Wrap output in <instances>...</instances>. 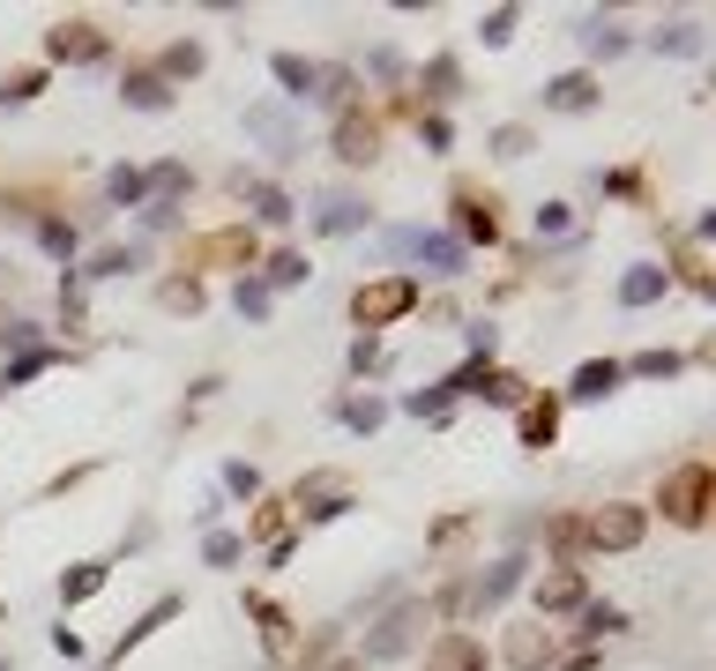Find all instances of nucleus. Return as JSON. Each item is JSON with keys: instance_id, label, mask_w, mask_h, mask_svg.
<instances>
[{"instance_id": "1", "label": "nucleus", "mask_w": 716, "mask_h": 671, "mask_svg": "<svg viewBox=\"0 0 716 671\" xmlns=\"http://www.w3.org/2000/svg\"><path fill=\"white\" fill-rule=\"evenodd\" d=\"M411 306H419V276H381V284H359V292H351V322L366 328H389V322H403V314H411Z\"/></svg>"}, {"instance_id": "2", "label": "nucleus", "mask_w": 716, "mask_h": 671, "mask_svg": "<svg viewBox=\"0 0 716 671\" xmlns=\"http://www.w3.org/2000/svg\"><path fill=\"white\" fill-rule=\"evenodd\" d=\"M643 530H649V515L643 507H597V515H582V545H597V552H635L643 545Z\"/></svg>"}, {"instance_id": "3", "label": "nucleus", "mask_w": 716, "mask_h": 671, "mask_svg": "<svg viewBox=\"0 0 716 671\" xmlns=\"http://www.w3.org/2000/svg\"><path fill=\"white\" fill-rule=\"evenodd\" d=\"M419 642V604H395L389 620L366 634V649H359V664H389V657H403V649Z\"/></svg>"}, {"instance_id": "4", "label": "nucleus", "mask_w": 716, "mask_h": 671, "mask_svg": "<svg viewBox=\"0 0 716 671\" xmlns=\"http://www.w3.org/2000/svg\"><path fill=\"white\" fill-rule=\"evenodd\" d=\"M336 157H344V165H373V157H381V120L359 112V105H344V112H336Z\"/></svg>"}, {"instance_id": "5", "label": "nucleus", "mask_w": 716, "mask_h": 671, "mask_svg": "<svg viewBox=\"0 0 716 671\" xmlns=\"http://www.w3.org/2000/svg\"><path fill=\"white\" fill-rule=\"evenodd\" d=\"M665 515L687 522V530L709 515V471H702V463H687L679 477H665Z\"/></svg>"}, {"instance_id": "6", "label": "nucleus", "mask_w": 716, "mask_h": 671, "mask_svg": "<svg viewBox=\"0 0 716 671\" xmlns=\"http://www.w3.org/2000/svg\"><path fill=\"white\" fill-rule=\"evenodd\" d=\"M500 657H508L516 671H545L552 657H560V634H552V626H516V634L500 642Z\"/></svg>"}, {"instance_id": "7", "label": "nucleus", "mask_w": 716, "mask_h": 671, "mask_svg": "<svg viewBox=\"0 0 716 671\" xmlns=\"http://www.w3.org/2000/svg\"><path fill=\"white\" fill-rule=\"evenodd\" d=\"M522 574H530V560H522V552H508V560H493V568H485V574H478V582H470V604L485 612V604H500V596H516V590H522Z\"/></svg>"}, {"instance_id": "8", "label": "nucleus", "mask_w": 716, "mask_h": 671, "mask_svg": "<svg viewBox=\"0 0 716 671\" xmlns=\"http://www.w3.org/2000/svg\"><path fill=\"white\" fill-rule=\"evenodd\" d=\"M46 52H52V60H68V68L105 60V30H98V23H60V30L46 38Z\"/></svg>"}, {"instance_id": "9", "label": "nucleus", "mask_w": 716, "mask_h": 671, "mask_svg": "<svg viewBox=\"0 0 716 671\" xmlns=\"http://www.w3.org/2000/svg\"><path fill=\"white\" fill-rule=\"evenodd\" d=\"M411 262H419L425 276H441V284H448V276H463L470 247H463V239H455V231H425V239H419V254H411Z\"/></svg>"}, {"instance_id": "10", "label": "nucleus", "mask_w": 716, "mask_h": 671, "mask_svg": "<svg viewBox=\"0 0 716 671\" xmlns=\"http://www.w3.org/2000/svg\"><path fill=\"white\" fill-rule=\"evenodd\" d=\"M232 187H239V195H247V209L262 224H292L298 209H292V195H284V187H269V179H254V172H232Z\"/></svg>"}, {"instance_id": "11", "label": "nucleus", "mask_w": 716, "mask_h": 671, "mask_svg": "<svg viewBox=\"0 0 716 671\" xmlns=\"http://www.w3.org/2000/svg\"><path fill=\"white\" fill-rule=\"evenodd\" d=\"M314 231H322V239H351V231H366V201H359V195H322Z\"/></svg>"}, {"instance_id": "12", "label": "nucleus", "mask_w": 716, "mask_h": 671, "mask_svg": "<svg viewBox=\"0 0 716 671\" xmlns=\"http://www.w3.org/2000/svg\"><path fill=\"white\" fill-rule=\"evenodd\" d=\"M545 105H552V112H590V105H597V75L590 68L552 75V82H545Z\"/></svg>"}, {"instance_id": "13", "label": "nucleus", "mask_w": 716, "mask_h": 671, "mask_svg": "<svg viewBox=\"0 0 716 671\" xmlns=\"http://www.w3.org/2000/svg\"><path fill=\"white\" fill-rule=\"evenodd\" d=\"M538 604L545 612H582V604H590V590H582V568H552L538 582Z\"/></svg>"}, {"instance_id": "14", "label": "nucleus", "mask_w": 716, "mask_h": 671, "mask_svg": "<svg viewBox=\"0 0 716 671\" xmlns=\"http://www.w3.org/2000/svg\"><path fill=\"white\" fill-rule=\"evenodd\" d=\"M247 135H262V142H269L276 165H284V157H298V135H292V120H284L276 105H254V112H247Z\"/></svg>"}, {"instance_id": "15", "label": "nucleus", "mask_w": 716, "mask_h": 671, "mask_svg": "<svg viewBox=\"0 0 716 671\" xmlns=\"http://www.w3.org/2000/svg\"><path fill=\"white\" fill-rule=\"evenodd\" d=\"M665 292H671V269H657V262H643V269L619 276V306H657Z\"/></svg>"}, {"instance_id": "16", "label": "nucleus", "mask_w": 716, "mask_h": 671, "mask_svg": "<svg viewBox=\"0 0 716 671\" xmlns=\"http://www.w3.org/2000/svg\"><path fill=\"white\" fill-rule=\"evenodd\" d=\"M425 671H485V649L470 642V634H441L433 657H425Z\"/></svg>"}, {"instance_id": "17", "label": "nucleus", "mask_w": 716, "mask_h": 671, "mask_svg": "<svg viewBox=\"0 0 716 671\" xmlns=\"http://www.w3.org/2000/svg\"><path fill=\"white\" fill-rule=\"evenodd\" d=\"M120 98L135 105V112H165V105H173V82H165L157 68H135V75L120 82Z\"/></svg>"}, {"instance_id": "18", "label": "nucleus", "mask_w": 716, "mask_h": 671, "mask_svg": "<svg viewBox=\"0 0 716 671\" xmlns=\"http://www.w3.org/2000/svg\"><path fill=\"white\" fill-rule=\"evenodd\" d=\"M619 381H627V373H619L612 358H590V366H575V381H568V396H575V403H597V396H612Z\"/></svg>"}, {"instance_id": "19", "label": "nucleus", "mask_w": 716, "mask_h": 671, "mask_svg": "<svg viewBox=\"0 0 716 671\" xmlns=\"http://www.w3.org/2000/svg\"><path fill=\"white\" fill-rule=\"evenodd\" d=\"M605 634H627V612H619V604H582V612H575V642H605Z\"/></svg>"}, {"instance_id": "20", "label": "nucleus", "mask_w": 716, "mask_h": 671, "mask_svg": "<svg viewBox=\"0 0 716 671\" xmlns=\"http://www.w3.org/2000/svg\"><path fill=\"white\" fill-rule=\"evenodd\" d=\"M105 201H112V209L149 201V172H143V165H112V172H105Z\"/></svg>"}, {"instance_id": "21", "label": "nucleus", "mask_w": 716, "mask_h": 671, "mask_svg": "<svg viewBox=\"0 0 716 671\" xmlns=\"http://www.w3.org/2000/svg\"><path fill=\"white\" fill-rule=\"evenodd\" d=\"M455 224H463V239H485V247L500 239V217H493V201H478V195H455Z\"/></svg>"}, {"instance_id": "22", "label": "nucleus", "mask_w": 716, "mask_h": 671, "mask_svg": "<svg viewBox=\"0 0 716 671\" xmlns=\"http://www.w3.org/2000/svg\"><path fill=\"white\" fill-rule=\"evenodd\" d=\"M269 75L284 82V98H314V75H322V68H314V60H298V52H276Z\"/></svg>"}, {"instance_id": "23", "label": "nucleus", "mask_w": 716, "mask_h": 671, "mask_svg": "<svg viewBox=\"0 0 716 671\" xmlns=\"http://www.w3.org/2000/svg\"><path fill=\"white\" fill-rule=\"evenodd\" d=\"M582 52H590V60H619V52H627V30L590 16V23H582Z\"/></svg>"}, {"instance_id": "24", "label": "nucleus", "mask_w": 716, "mask_h": 671, "mask_svg": "<svg viewBox=\"0 0 716 671\" xmlns=\"http://www.w3.org/2000/svg\"><path fill=\"white\" fill-rule=\"evenodd\" d=\"M127 269H143V247H135V239H127V247H98L90 269H75V276H127Z\"/></svg>"}, {"instance_id": "25", "label": "nucleus", "mask_w": 716, "mask_h": 671, "mask_svg": "<svg viewBox=\"0 0 716 671\" xmlns=\"http://www.w3.org/2000/svg\"><path fill=\"white\" fill-rule=\"evenodd\" d=\"M38 247H46L52 262H75V247H82V231H75L68 217H46V224H38Z\"/></svg>"}, {"instance_id": "26", "label": "nucleus", "mask_w": 716, "mask_h": 671, "mask_svg": "<svg viewBox=\"0 0 716 671\" xmlns=\"http://www.w3.org/2000/svg\"><path fill=\"white\" fill-rule=\"evenodd\" d=\"M202 560H209V568H239V560H247V537H232V530H202Z\"/></svg>"}, {"instance_id": "27", "label": "nucleus", "mask_w": 716, "mask_h": 671, "mask_svg": "<svg viewBox=\"0 0 716 671\" xmlns=\"http://www.w3.org/2000/svg\"><path fill=\"white\" fill-rule=\"evenodd\" d=\"M336 418H344L351 433H373V425L389 418V403H381V396H344V403H336Z\"/></svg>"}, {"instance_id": "28", "label": "nucleus", "mask_w": 716, "mask_h": 671, "mask_svg": "<svg viewBox=\"0 0 716 671\" xmlns=\"http://www.w3.org/2000/svg\"><path fill=\"white\" fill-rule=\"evenodd\" d=\"M552 433H560V411H552V403H522V441L552 447Z\"/></svg>"}, {"instance_id": "29", "label": "nucleus", "mask_w": 716, "mask_h": 671, "mask_svg": "<svg viewBox=\"0 0 716 671\" xmlns=\"http://www.w3.org/2000/svg\"><path fill=\"white\" fill-rule=\"evenodd\" d=\"M254 620H262V642H269V657L284 664V657H292V620H284L276 604H254Z\"/></svg>"}, {"instance_id": "30", "label": "nucleus", "mask_w": 716, "mask_h": 671, "mask_svg": "<svg viewBox=\"0 0 716 671\" xmlns=\"http://www.w3.org/2000/svg\"><path fill=\"white\" fill-rule=\"evenodd\" d=\"M232 306H239L247 322H269V284H262V276H239V284H232Z\"/></svg>"}, {"instance_id": "31", "label": "nucleus", "mask_w": 716, "mask_h": 671, "mask_svg": "<svg viewBox=\"0 0 716 671\" xmlns=\"http://www.w3.org/2000/svg\"><path fill=\"white\" fill-rule=\"evenodd\" d=\"M538 239H560V247H575V209H568V201H545V209H538Z\"/></svg>"}, {"instance_id": "32", "label": "nucleus", "mask_w": 716, "mask_h": 671, "mask_svg": "<svg viewBox=\"0 0 716 671\" xmlns=\"http://www.w3.org/2000/svg\"><path fill=\"white\" fill-rule=\"evenodd\" d=\"M619 373H635V381H671V373H679V351H643V358H627Z\"/></svg>"}, {"instance_id": "33", "label": "nucleus", "mask_w": 716, "mask_h": 671, "mask_svg": "<svg viewBox=\"0 0 716 671\" xmlns=\"http://www.w3.org/2000/svg\"><path fill=\"white\" fill-rule=\"evenodd\" d=\"M448 381H433V388H411V396H403V411H411V418H448Z\"/></svg>"}, {"instance_id": "34", "label": "nucleus", "mask_w": 716, "mask_h": 671, "mask_svg": "<svg viewBox=\"0 0 716 671\" xmlns=\"http://www.w3.org/2000/svg\"><path fill=\"white\" fill-rule=\"evenodd\" d=\"M105 574H112V568H105V560H90V568H75L68 582H60V596H68V604H82V596L105 590Z\"/></svg>"}, {"instance_id": "35", "label": "nucleus", "mask_w": 716, "mask_h": 671, "mask_svg": "<svg viewBox=\"0 0 716 671\" xmlns=\"http://www.w3.org/2000/svg\"><path fill=\"white\" fill-rule=\"evenodd\" d=\"M463 351H470V366H493L500 328H493V322H470V328H463Z\"/></svg>"}, {"instance_id": "36", "label": "nucleus", "mask_w": 716, "mask_h": 671, "mask_svg": "<svg viewBox=\"0 0 716 671\" xmlns=\"http://www.w3.org/2000/svg\"><path fill=\"white\" fill-rule=\"evenodd\" d=\"M419 239H425V224H389V231H381V254L411 262V254H419Z\"/></svg>"}, {"instance_id": "37", "label": "nucleus", "mask_w": 716, "mask_h": 671, "mask_svg": "<svg viewBox=\"0 0 716 671\" xmlns=\"http://www.w3.org/2000/svg\"><path fill=\"white\" fill-rule=\"evenodd\" d=\"M38 82H46L38 68H16V75H0V105H30V98H38Z\"/></svg>"}, {"instance_id": "38", "label": "nucleus", "mask_w": 716, "mask_h": 671, "mask_svg": "<svg viewBox=\"0 0 716 671\" xmlns=\"http://www.w3.org/2000/svg\"><path fill=\"white\" fill-rule=\"evenodd\" d=\"M522 388H530V381H516V373H493V366H485V381H478V396H493V403H522Z\"/></svg>"}, {"instance_id": "39", "label": "nucleus", "mask_w": 716, "mask_h": 671, "mask_svg": "<svg viewBox=\"0 0 716 671\" xmlns=\"http://www.w3.org/2000/svg\"><path fill=\"white\" fill-rule=\"evenodd\" d=\"M195 68H202V46H195V38H179V46L165 52V68H157V75L173 82V75H195Z\"/></svg>"}, {"instance_id": "40", "label": "nucleus", "mask_w": 716, "mask_h": 671, "mask_svg": "<svg viewBox=\"0 0 716 671\" xmlns=\"http://www.w3.org/2000/svg\"><path fill=\"white\" fill-rule=\"evenodd\" d=\"M224 493H232V500H254V493H262L254 463H224Z\"/></svg>"}, {"instance_id": "41", "label": "nucleus", "mask_w": 716, "mask_h": 671, "mask_svg": "<svg viewBox=\"0 0 716 671\" xmlns=\"http://www.w3.org/2000/svg\"><path fill=\"white\" fill-rule=\"evenodd\" d=\"M262 284H306V254H269V276Z\"/></svg>"}, {"instance_id": "42", "label": "nucleus", "mask_w": 716, "mask_h": 671, "mask_svg": "<svg viewBox=\"0 0 716 671\" xmlns=\"http://www.w3.org/2000/svg\"><path fill=\"white\" fill-rule=\"evenodd\" d=\"M493 157H530V127H493Z\"/></svg>"}, {"instance_id": "43", "label": "nucleus", "mask_w": 716, "mask_h": 671, "mask_svg": "<svg viewBox=\"0 0 716 671\" xmlns=\"http://www.w3.org/2000/svg\"><path fill=\"white\" fill-rule=\"evenodd\" d=\"M657 52H702V30H694V23H671V30H657Z\"/></svg>"}, {"instance_id": "44", "label": "nucleus", "mask_w": 716, "mask_h": 671, "mask_svg": "<svg viewBox=\"0 0 716 671\" xmlns=\"http://www.w3.org/2000/svg\"><path fill=\"white\" fill-rule=\"evenodd\" d=\"M232 254H254L247 231H224V239H209V247H202V262H232Z\"/></svg>"}, {"instance_id": "45", "label": "nucleus", "mask_w": 716, "mask_h": 671, "mask_svg": "<svg viewBox=\"0 0 716 671\" xmlns=\"http://www.w3.org/2000/svg\"><path fill=\"white\" fill-rule=\"evenodd\" d=\"M478 30H485V46H508V38H516V8H493Z\"/></svg>"}, {"instance_id": "46", "label": "nucleus", "mask_w": 716, "mask_h": 671, "mask_svg": "<svg viewBox=\"0 0 716 671\" xmlns=\"http://www.w3.org/2000/svg\"><path fill=\"white\" fill-rule=\"evenodd\" d=\"M165 306H173V314H195V306H202V284H195V276H187V284H165Z\"/></svg>"}, {"instance_id": "47", "label": "nucleus", "mask_w": 716, "mask_h": 671, "mask_svg": "<svg viewBox=\"0 0 716 671\" xmlns=\"http://www.w3.org/2000/svg\"><path fill=\"white\" fill-rule=\"evenodd\" d=\"M425 82H433L425 98H455V60H433V68H425Z\"/></svg>"}, {"instance_id": "48", "label": "nucleus", "mask_w": 716, "mask_h": 671, "mask_svg": "<svg viewBox=\"0 0 716 671\" xmlns=\"http://www.w3.org/2000/svg\"><path fill=\"white\" fill-rule=\"evenodd\" d=\"M143 217H149V231H173V224H179V201L149 195V209H143Z\"/></svg>"}, {"instance_id": "49", "label": "nucleus", "mask_w": 716, "mask_h": 671, "mask_svg": "<svg viewBox=\"0 0 716 671\" xmlns=\"http://www.w3.org/2000/svg\"><path fill=\"white\" fill-rule=\"evenodd\" d=\"M381 366V336H359V344H351V373H373Z\"/></svg>"}, {"instance_id": "50", "label": "nucleus", "mask_w": 716, "mask_h": 671, "mask_svg": "<svg viewBox=\"0 0 716 671\" xmlns=\"http://www.w3.org/2000/svg\"><path fill=\"white\" fill-rule=\"evenodd\" d=\"M419 135H425V149H448V142H455V127H448L441 112H425V120H419Z\"/></svg>"}, {"instance_id": "51", "label": "nucleus", "mask_w": 716, "mask_h": 671, "mask_svg": "<svg viewBox=\"0 0 716 671\" xmlns=\"http://www.w3.org/2000/svg\"><path fill=\"white\" fill-rule=\"evenodd\" d=\"M366 68H373V75H381V82H403V60H395V52H389V46H381V52H373V60H366Z\"/></svg>"}, {"instance_id": "52", "label": "nucleus", "mask_w": 716, "mask_h": 671, "mask_svg": "<svg viewBox=\"0 0 716 671\" xmlns=\"http://www.w3.org/2000/svg\"><path fill=\"white\" fill-rule=\"evenodd\" d=\"M568 671H597V657H575V664H568Z\"/></svg>"}, {"instance_id": "53", "label": "nucleus", "mask_w": 716, "mask_h": 671, "mask_svg": "<svg viewBox=\"0 0 716 671\" xmlns=\"http://www.w3.org/2000/svg\"><path fill=\"white\" fill-rule=\"evenodd\" d=\"M328 671H359V664H328Z\"/></svg>"}, {"instance_id": "54", "label": "nucleus", "mask_w": 716, "mask_h": 671, "mask_svg": "<svg viewBox=\"0 0 716 671\" xmlns=\"http://www.w3.org/2000/svg\"><path fill=\"white\" fill-rule=\"evenodd\" d=\"M0 671H8V657H0Z\"/></svg>"}]
</instances>
